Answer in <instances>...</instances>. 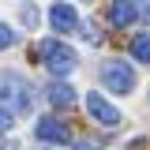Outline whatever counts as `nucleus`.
Instances as JSON below:
<instances>
[{
  "instance_id": "4",
  "label": "nucleus",
  "mask_w": 150,
  "mask_h": 150,
  "mask_svg": "<svg viewBox=\"0 0 150 150\" xmlns=\"http://www.w3.org/2000/svg\"><path fill=\"white\" fill-rule=\"evenodd\" d=\"M86 112H90L98 124H105V128L120 124V109H116L112 101H105V94H98V90H90V94H86Z\"/></svg>"
},
{
  "instance_id": "9",
  "label": "nucleus",
  "mask_w": 150,
  "mask_h": 150,
  "mask_svg": "<svg viewBox=\"0 0 150 150\" xmlns=\"http://www.w3.org/2000/svg\"><path fill=\"white\" fill-rule=\"evenodd\" d=\"M131 56L135 60H150V34L146 30H139V34L131 38Z\"/></svg>"
},
{
  "instance_id": "5",
  "label": "nucleus",
  "mask_w": 150,
  "mask_h": 150,
  "mask_svg": "<svg viewBox=\"0 0 150 150\" xmlns=\"http://www.w3.org/2000/svg\"><path fill=\"white\" fill-rule=\"evenodd\" d=\"M34 135L41 143H68V124H64L60 116H41L34 124Z\"/></svg>"
},
{
  "instance_id": "7",
  "label": "nucleus",
  "mask_w": 150,
  "mask_h": 150,
  "mask_svg": "<svg viewBox=\"0 0 150 150\" xmlns=\"http://www.w3.org/2000/svg\"><path fill=\"white\" fill-rule=\"evenodd\" d=\"M112 26H131V23H139V4H131V0H112Z\"/></svg>"
},
{
  "instance_id": "10",
  "label": "nucleus",
  "mask_w": 150,
  "mask_h": 150,
  "mask_svg": "<svg viewBox=\"0 0 150 150\" xmlns=\"http://www.w3.org/2000/svg\"><path fill=\"white\" fill-rule=\"evenodd\" d=\"M19 19H23V26H38V8L34 4H23L19 8Z\"/></svg>"
},
{
  "instance_id": "15",
  "label": "nucleus",
  "mask_w": 150,
  "mask_h": 150,
  "mask_svg": "<svg viewBox=\"0 0 150 150\" xmlns=\"http://www.w3.org/2000/svg\"><path fill=\"white\" fill-rule=\"evenodd\" d=\"M131 4H139V0H131Z\"/></svg>"
},
{
  "instance_id": "6",
  "label": "nucleus",
  "mask_w": 150,
  "mask_h": 150,
  "mask_svg": "<svg viewBox=\"0 0 150 150\" xmlns=\"http://www.w3.org/2000/svg\"><path fill=\"white\" fill-rule=\"evenodd\" d=\"M49 26H53L56 34H71L75 26H79L75 8H71V4H53V8H49Z\"/></svg>"
},
{
  "instance_id": "1",
  "label": "nucleus",
  "mask_w": 150,
  "mask_h": 150,
  "mask_svg": "<svg viewBox=\"0 0 150 150\" xmlns=\"http://www.w3.org/2000/svg\"><path fill=\"white\" fill-rule=\"evenodd\" d=\"M0 105L11 112H26L30 109V83L19 71H0Z\"/></svg>"
},
{
  "instance_id": "8",
  "label": "nucleus",
  "mask_w": 150,
  "mask_h": 150,
  "mask_svg": "<svg viewBox=\"0 0 150 150\" xmlns=\"http://www.w3.org/2000/svg\"><path fill=\"white\" fill-rule=\"evenodd\" d=\"M49 101H53L56 109H71L75 105V90L68 83H53V86H49Z\"/></svg>"
},
{
  "instance_id": "13",
  "label": "nucleus",
  "mask_w": 150,
  "mask_h": 150,
  "mask_svg": "<svg viewBox=\"0 0 150 150\" xmlns=\"http://www.w3.org/2000/svg\"><path fill=\"white\" fill-rule=\"evenodd\" d=\"M83 38H86L90 45H98V41H101V34H98V26H83Z\"/></svg>"
},
{
  "instance_id": "3",
  "label": "nucleus",
  "mask_w": 150,
  "mask_h": 150,
  "mask_svg": "<svg viewBox=\"0 0 150 150\" xmlns=\"http://www.w3.org/2000/svg\"><path fill=\"white\" fill-rule=\"evenodd\" d=\"M38 53H41V60H45V68H49L53 75H68V71L75 68V53L68 49V45H60V41H53V38H49V41H41V49H38Z\"/></svg>"
},
{
  "instance_id": "11",
  "label": "nucleus",
  "mask_w": 150,
  "mask_h": 150,
  "mask_svg": "<svg viewBox=\"0 0 150 150\" xmlns=\"http://www.w3.org/2000/svg\"><path fill=\"white\" fill-rule=\"evenodd\" d=\"M11 45H15V30L8 23H0V49H11Z\"/></svg>"
},
{
  "instance_id": "14",
  "label": "nucleus",
  "mask_w": 150,
  "mask_h": 150,
  "mask_svg": "<svg viewBox=\"0 0 150 150\" xmlns=\"http://www.w3.org/2000/svg\"><path fill=\"white\" fill-rule=\"evenodd\" d=\"M79 150H98V143H94V139H83V143H79Z\"/></svg>"
},
{
  "instance_id": "12",
  "label": "nucleus",
  "mask_w": 150,
  "mask_h": 150,
  "mask_svg": "<svg viewBox=\"0 0 150 150\" xmlns=\"http://www.w3.org/2000/svg\"><path fill=\"white\" fill-rule=\"evenodd\" d=\"M11 124H15V112H11V109H4V105H0V131H8Z\"/></svg>"
},
{
  "instance_id": "2",
  "label": "nucleus",
  "mask_w": 150,
  "mask_h": 150,
  "mask_svg": "<svg viewBox=\"0 0 150 150\" xmlns=\"http://www.w3.org/2000/svg\"><path fill=\"white\" fill-rule=\"evenodd\" d=\"M101 83H105V90H112V94H131L139 79L131 71V64H124V60H105V64H101Z\"/></svg>"
}]
</instances>
